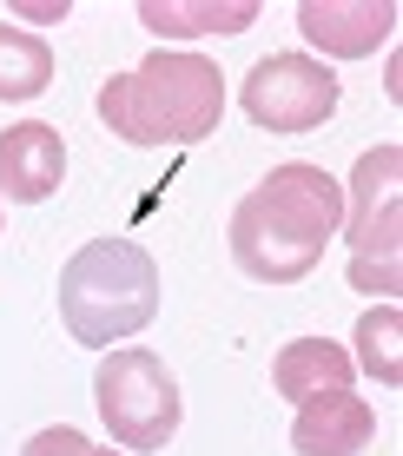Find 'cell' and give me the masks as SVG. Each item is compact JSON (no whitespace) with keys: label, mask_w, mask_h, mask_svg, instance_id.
<instances>
[{"label":"cell","mask_w":403,"mask_h":456,"mask_svg":"<svg viewBox=\"0 0 403 456\" xmlns=\"http://www.w3.org/2000/svg\"><path fill=\"white\" fill-rule=\"evenodd\" d=\"M100 119L126 146H198L225 119V73L192 46H152L133 73L100 86Z\"/></svg>","instance_id":"cell-2"},{"label":"cell","mask_w":403,"mask_h":456,"mask_svg":"<svg viewBox=\"0 0 403 456\" xmlns=\"http://www.w3.org/2000/svg\"><path fill=\"white\" fill-rule=\"evenodd\" d=\"M67 179V139L46 119H20L0 133V192L13 206H46Z\"/></svg>","instance_id":"cell-8"},{"label":"cell","mask_w":403,"mask_h":456,"mask_svg":"<svg viewBox=\"0 0 403 456\" xmlns=\"http://www.w3.org/2000/svg\"><path fill=\"white\" fill-rule=\"evenodd\" d=\"M93 456H119V450H93Z\"/></svg>","instance_id":"cell-15"},{"label":"cell","mask_w":403,"mask_h":456,"mask_svg":"<svg viewBox=\"0 0 403 456\" xmlns=\"http://www.w3.org/2000/svg\"><path fill=\"white\" fill-rule=\"evenodd\" d=\"M397 344H403V318H397V305H370L364 318H358V364L364 377H377L383 390H397L403 384V357H397Z\"/></svg>","instance_id":"cell-13"},{"label":"cell","mask_w":403,"mask_h":456,"mask_svg":"<svg viewBox=\"0 0 403 456\" xmlns=\"http://www.w3.org/2000/svg\"><path fill=\"white\" fill-rule=\"evenodd\" d=\"M377 436V411L358 403L351 390H318L291 417V450L298 456H364Z\"/></svg>","instance_id":"cell-9"},{"label":"cell","mask_w":403,"mask_h":456,"mask_svg":"<svg viewBox=\"0 0 403 456\" xmlns=\"http://www.w3.org/2000/svg\"><path fill=\"white\" fill-rule=\"evenodd\" d=\"M351 377H358V364H351V351L331 344V338H291L285 351H278V364H271V384H278L285 403H304V397H318V390H351Z\"/></svg>","instance_id":"cell-10"},{"label":"cell","mask_w":403,"mask_h":456,"mask_svg":"<svg viewBox=\"0 0 403 456\" xmlns=\"http://www.w3.org/2000/svg\"><path fill=\"white\" fill-rule=\"evenodd\" d=\"M53 86V46L27 27L0 20V100H34Z\"/></svg>","instance_id":"cell-12"},{"label":"cell","mask_w":403,"mask_h":456,"mask_svg":"<svg viewBox=\"0 0 403 456\" xmlns=\"http://www.w3.org/2000/svg\"><path fill=\"white\" fill-rule=\"evenodd\" d=\"M139 20L165 40H198V34H252L258 0H146Z\"/></svg>","instance_id":"cell-11"},{"label":"cell","mask_w":403,"mask_h":456,"mask_svg":"<svg viewBox=\"0 0 403 456\" xmlns=\"http://www.w3.org/2000/svg\"><path fill=\"white\" fill-rule=\"evenodd\" d=\"M344 225V185L311 159L271 166L231 212V265L258 285H298Z\"/></svg>","instance_id":"cell-1"},{"label":"cell","mask_w":403,"mask_h":456,"mask_svg":"<svg viewBox=\"0 0 403 456\" xmlns=\"http://www.w3.org/2000/svg\"><path fill=\"white\" fill-rule=\"evenodd\" d=\"M60 318L73 344L106 351L159 318V265L133 239H93L60 265Z\"/></svg>","instance_id":"cell-3"},{"label":"cell","mask_w":403,"mask_h":456,"mask_svg":"<svg viewBox=\"0 0 403 456\" xmlns=\"http://www.w3.org/2000/svg\"><path fill=\"white\" fill-rule=\"evenodd\" d=\"M403 212V146H370L358 172L344 185V225H351V285L358 291H377V297H397V225Z\"/></svg>","instance_id":"cell-4"},{"label":"cell","mask_w":403,"mask_h":456,"mask_svg":"<svg viewBox=\"0 0 403 456\" xmlns=\"http://www.w3.org/2000/svg\"><path fill=\"white\" fill-rule=\"evenodd\" d=\"M93 403H100L106 430H113L119 450L152 456L179 436V377L159 364L152 351H106L100 377H93Z\"/></svg>","instance_id":"cell-5"},{"label":"cell","mask_w":403,"mask_h":456,"mask_svg":"<svg viewBox=\"0 0 403 456\" xmlns=\"http://www.w3.org/2000/svg\"><path fill=\"white\" fill-rule=\"evenodd\" d=\"M20 456H93V444L73 423H53V430H40V436H27V450Z\"/></svg>","instance_id":"cell-14"},{"label":"cell","mask_w":403,"mask_h":456,"mask_svg":"<svg viewBox=\"0 0 403 456\" xmlns=\"http://www.w3.org/2000/svg\"><path fill=\"white\" fill-rule=\"evenodd\" d=\"M298 34L311 40L324 60H370L397 34V7L391 0H304Z\"/></svg>","instance_id":"cell-7"},{"label":"cell","mask_w":403,"mask_h":456,"mask_svg":"<svg viewBox=\"0 0 403 456\" xmlns=\"http://www.w3.org/2000/svg\"><path fill=\"white\" fill-rule=\"evenodd\" d=\"M337 100H344L337 73L311 53H271V60H258V67L245 73V86H238L245 119L265 126V133H318V126L337 113Z\"/></svg>","instance_id":"cell-6"}]
</instances>
